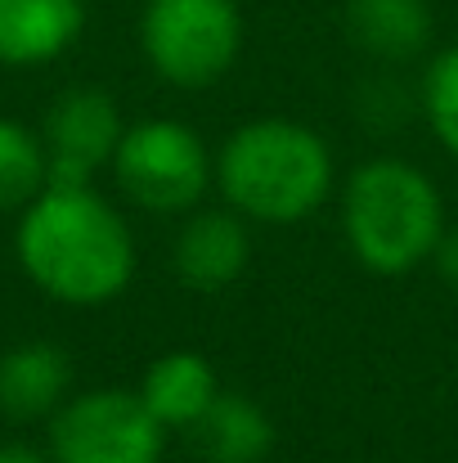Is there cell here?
I'll list each match as a JSON object with an SVG mask.
<instances>
[{"label":"cell","instance_id":"8","mask_svg":"<svg viewBox=\"0 0 458 463\" xmlns=\"http://www.w3.org/2000/svg\"><path fill=\"white\" fill-rule=\"evenodd\" d=\"M252 266V225L234 207H198L180 216L171 243V270L189 293L216 298Z\"/></svg>","mask_w":458,"mask_h":463},{"label":"cell","instance_id":"7","mask_svg":"<svg viewBox=\"0 0 458 463\" xmlns=\"http://www.w3.org/2000/svg\"><path fill=\"white\" fill-rule=\"evenodd\" d=\"M126 118L117 99L99 86H68L54 95L41 122V145L50 162V184H95L122 145Z\"/></svg>","mask_w":458,"mask_h":463},{"label":"cell","instance_id":"5","mask_svg":"<svg viewBox=\"0 0 458 463\" xmlns=\"http://www.w3.org/2000/svg\"><path fill=\"white\" fill-rule=\"evenodd\" d=\"M238 0H145L140 50L157 81L175 90L216 86L243 54Z\"/></svg>","mask_w":458,"mask_h":463},{"label":"cell","instance_id":"16","mask_svg":"<svg viewBox=\"0 0 458 463\" xmlns=\"http://www.w3.org/2000/svg\"><path fill=\"white\" fill-rule=\"evenodd\" d=\"M427 266H436V275H441L450 288H458V230L454 225L441 234V243H436V252H432Z\"/></svg>","mask_w":458,"mask_h":463},{"label":"cell","instance_id":"17","mask_svg":"<svg viewBox=\"0 0 458 463\" xmlns=\"http://www.w3.org/2000/svg\"><path fill=\"white\" fill-rule=\"evenodd\" d=\"M0 463H54V459H50V450H36L27 441H5L0 446Z\"/></svg>","mask_w":458,"mask_h":463},{"label":"cell","instance_id":"1","mask_svg":"<svg viewBox=\"0 0 458 463\" xmlns=\"http://www.w3.org/2000/svg\"><path fill=\"white\" fill-rule=\"evenodd\" d=\"M14 252L50 302L81 310L117 302L140 266L131 221L95 184H45L18 212Z\"/></svg>","mask_w":458,"mask_h":463},{"label":"cell","instance_id":"15","mask_svg":"<svg viewBox=\"0 0 458 463\" xmlns=\"http://www.w3.org/2000/svg\"><path fill=\"white\" fill-rule=\"evenodd\" d=\"M423 118L436 145L458 162V41L436 50L423 72Z\"/></svg>","mask_w":458,"mask_h":463},{"label":"cell","instance_id":"9","mask_svg":"<svg viewBox=\"0 0 458 463\" xmlns=\"http://www.w3.org/2000/svg\"><path fill=\"white\" fill-rule=\"evenodd\" d=\"M86 32V0H0V68H45Z\"/></svg>","mask_w":458,"mask_h":463},{"label":"cell","instance_id":"3","mask_svg":"<svg viewBox=\"0 0 458 463\" xmlns=\"http://www.w3.org/2000/svg\"><path fill=\"white\" fill-rule=\"evenodd\" d=\"M337 207L351 257L382 279H400L427 266L441 234L450 230L436 180L418 162L396 154L364 157L346 175Z\"/></svg>","mask_w":458,"mask_h":463},{"label":"cell","instance_id":"11","mask_svg":"<svg viewBox=\"0 0 458 463\" xmlns=\"http://www.w3.org/2000/svg\"><path fill=\"white\" fill-rule=\"evenodd\" d=\"M341 27L373 63H414L436 32L432 0H341Z\"/></svg>","mask_w":458,"mask_h":463},{"label":"cell","instance_id":"10","mask_svg":"<svg viewBox=\"0 0 458 463\" xmlns=\"http://www.w3.org/2000/svg\"><path fill=\"white\" fill-rule=\"evenodd\" d=\"M72 396V360L59 342L32 337L0 355V414L14 423L54 419Z\"/></svg>","mask_w":458,"mask_h":463},{"label":"cell","instance_id":"2","mask_svg":"<svg viewBox=\"0 0 458 463\" xmlns=\"http://www.w3.org/2000/svg\"><path fill=\"white\" fill-rule=\"evenodd\" d=\"M216 189L248 225H302L332 198L337 157L297 118H252L216 149Z\"/></svg>","mask_w":458,"mask_h":463},{"label":"cell","instance_id":"14","mask_svg":"<svg viewBox=\"0 0 458 463\" xmlns=\"http://www.w3.org/2000/svg\"><path fill=\"white\" fill-rule=\"evenodd\" d=\"M50 184V162L41 131L0 118V212H23Z\"/></svg>","mask_w":458,"mask_h":463},{"label":"cell","instance_id":"12","mask_svg":"<svg viewBox=\"0 0 458 463\" xmlns=\"http://www.w3.org/2000/svg\"><path fill=\"white\" fill-rule=\"evenodd\" d=\"M140 401L149 405V414L166 432H189L220 396V373L207 355L180 346V351H162L140 378Z\"/></svg>","mask_w":458,"mask_h":463},{"label":"cell","instance_id":"13","mask_svg":"<svg viewBox=\"0 0 458 463\" xmlns=\"http://www.w3.org/2000/svg\"><path fill=\"white\" fill-rule=\"evenodd\" d=\"M184 437L193 441L202 463H266L275 455L279 428L261 401L238 396V392H220L216 405Z\"/></svg>","mask_w":458,"mask_h":463},{"label":"cell","instance_id":"6","mask_svg":"<svg viewBox=\"0 0 458 463\" xmlns=\"http://www.w3.org/2000/svg\"><path fill=\"white\" fill-rule=\"evenodd\" d=\"M166 428L149 414L131 387L72 392L50 419V459L54 463H162Z\"/></svg>","mask_w":458,"mask_h":463},{"label":"cell","instance_id":"4","mask_svg":"<svg viewBox=\"0 0 458 463\" xmlns=\"http://www.w3.org/2000/svg\"><path fill=\"white\" fill-rule=\"evenodd\" d=\"M113 180L122 198L149 216H189L216 189V154L198 127L180 118L126 122L113 154Z\"/></svg>","mask_w":458,"mask_h":463}]
</instances>
